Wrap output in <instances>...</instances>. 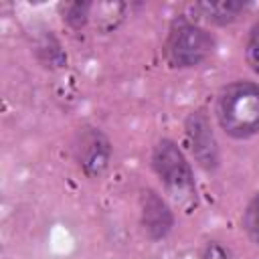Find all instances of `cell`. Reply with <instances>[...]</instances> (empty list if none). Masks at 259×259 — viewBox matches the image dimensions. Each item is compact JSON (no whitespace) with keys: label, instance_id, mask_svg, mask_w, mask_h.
<instances>
[{"label":"cell","instance_id":"cell-1","mask_svg":"<svg viewBox=\"0 0 259 259\" xmlns=\"http://www.w3.org/2000/svg\"><path fill=\"white\" fill-rule=\"evenodd\" d=\"M219 127L235 138L247 140L259 134V83L233 81L225 85L214 101Z\"/></svg>","mask_w":259,"mask_h":259},{"label":"cell","instance_id":"cell-2","mask_svg":"<svg viewBox=\"0 0 259 259\" xmlns=\"http://www.w3.org/2000/svg\"><path fill=\"white\" fill-rule=\"evenodd\" d=\"M152 168L176 204L186 208L196 204V182L192 166L174 140L162 138L156 142L152 150Z\"/></svg>","mask_w":259,"mask_h":259},{"label":"cell","instance_id":"cell-3","mask_svg":"<svg viewBox=\"0 0 259 259\" xmlns=\"http://www.w3.org/2000/svg\"><path fill=\"white\" fill-rule=\"evenodd\" d=\"M214 47L217 40L210 30L190 20L188 16H178L168 28L164 57L174 69H192L202 65L214 53Z\"/></svg>","mask_w":259,"mask_h":259},{"label":"cell","instance_id":"cell-4","mask_svg":"<svg viewBox=\"0 0 259 259\" xmlns=\"http://www.w3.org/2000/svg\"><path fill=\"white\" fill-rule=\"evenodd\" d=\"M73 156L87 178H99L111 158V142L99 127H81L73 142Z\"/></svg>","mask_w":259,"mask_h":259},{"label":"cell","instance_id":"cell-5","mask_svg":"<svg viewBox=\"0 0 259 259\" xmlns=\"http://www.w3.org/2000/svg\"><path fill=\"white\" fill-rule=\"evenodd\" d=\"M184 136L196 164L204 172H214L221 164V156H219V144H217L214 132L204 111H192L186 115Z\"/></svg>","mask_w":259,"mask_h":259},{"label":"cell","instance_id":"cell-6","mask_svg":"<svg viewBox=\"0 0 259 259\" xmlns=\"http://www.w3.org/2000/svg\"><path fill=\"white\" fill-rule=\"evenodd\" d=\"M140 223L152 241L164 239L174 227V212L170 204L154 188H146L140 194Z\"/></svg>","mask_w":259,"mask_h":259},{"label":"cell","instance_id":"cell-7","mask_svg":"<svg viewBox=\"0 0 259 259\" xmlns=\"http://www.w3.org/2000/svg\"><path fill=\"white\" fill-rule=\"evenodd\" d=\"M247 2H237V0H219V2H198L194 4V10L212 24L225 26L235 22L245 10H247Z\"/></svg>","mask_w":259,"mask_h":259},{"label":"cell","instance_id":"cell-8","mask_svg":"<svg viewBox=\"0 0 259 259\" xmlns=\"http://www.w3.org/2000/svg\"><path fill=\"white\" fill-rule=\"evenodd\" d=\"M59 8H61V14H63V20L71 28L79 30L89 22L93 4L91 2H67V4H61Z\"/></svg>","mask_w":259,"mask_h":259},{"label":"cell","instance_id":"cell-9","mask_svg":"<svg viewBox=\"0 0 259 259\" xmlns=\"http://www.w3.org/2000/svg\"><path fill=\"white\" fill-rule=\"evenodd\" d=\"M243 225H245V231L251 237V241L259 247V190L253 194V198L249 200V204L245 208Z\"/></svg>","mask_w":259,"mask_h":259},{"label":"cell","instance_id":"cell-10","mask_svg":"<svg viewBox=\"0 0 259 259\" xmlns=\"http://www.w3.org/2000/svg\"><path fill=\"white\" fill-rule=\"evenodd\" d=\"M245 61L259 75V18L253 22L245 40Z\"/></svg>","mask_w":259,"mask_h":259},{"label":"cell","instance_id":"cell-11","mask_svg":"<svg viewBox=\"0 0 259 259\" xmlns=\"http://www.w3.org/2000/svg\"><path fill=\"white\" fill-rule=\"evenodd\" d=\"M200 259H235V255L221 241H206L200 249Z\"/></svg>","mask_w":259,"mask_h":259}]
</instances>
